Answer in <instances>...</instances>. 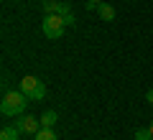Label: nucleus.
Wrapping results in <instances>:
<instances>
[{"instance_id":"10","label":"nucleus","mask_w":153,"mask_h":140,"mask_svg":"<svg viewBox=\"0 0 153 140\" xmlns=\"http://www.w3.org/2000/svg\"><path fill=\"white\" fill-rule=\"evenodd\" d=\"M56 8H59V0H44V10L46 13H56Z\"/></svg>"},{"instance_id":"14","label":"nucleus","mask_w":153,"mask_h":140,"mask_svg":"<svg viewBox=\"0 0 153 140\" xmlns=\"http://www.w3.org/2000/svg\"><path fill=\"white\" fill-rule=\"evenodd\" d=\"M151 133H153V120H151Z\"/></svg>"},{"instance_id":"15","label":"nucleus","mask_w":153,"mask_h":140,"mask_svg":"<svg viewBox=\"0 0 153 140\" xmlns=\"http://www.w3.org/2000/svg\"><path fill=\"white\" fill-rule=\"evenodd\" d=\"M94 3H100V0H94Z\"/></svg>"},{"instance_id":"3","label":"nucleus","mask_w":153,"mask_h":140,"mask_svg":"<svg viewBox=\"0 0 153 140\" xmlns=\"http://www.w3.org/2000/svg\"><path fill=\"white\" fill-rule=\"evenodd\" d=\"M64 28H66L64 18L56 16V13H46V18L41 21V31H44V36L51 38V41H56V38L64 36Z\"/></svg>"},{"instance_id":"5","label":"nucleus","mask_w":153,"mask_h":140,"mask_svg":"<svg viewBox=\"0 0 153 140\" xmlns=\"http://www.w3.org/2000/svg\"><path fill=\"white\" fill-rule=\"evenodd\" d=\"M38 120H41V127H54V125L59 122V115H56V110H46Z\"/></svg>"},{"instance_id":"1","label":"nucleus","mask_w":153,"mask_h":140,"mask_svg":"<svg viewBox=\"0 0 153 140\" xmlns=\"http://www.w3.org/2000/svg\"><path fill=\"white\" fill-rule=\"evenodd\" d=\"M28 102H31V99H28L21 89L5 92V94H3V102H0V112H3V117H18V115L26 112Z\"/></svg>"},{"instance_id":"4","label":"nucleus","mask_w":153,"mask_h":140,"mask_svg":"<svg viewBox=\"0 0 153 140\" xmlns=\"http://www.w3.org/2000/svg\"><path fill=\"white\" fill-rule=\"evenodd\" d=\"M16 127L21 130V133H31V135H36L38 130H41V120L31 117V115H18V117H16Z\"/></svg>"},{"instance_id":"13","label":"nucleus","mask_w":153,"mask_h":140,"mask_svg":"<svg viewBox=\"0 0 153 140\" xmlns=\"http://www.w3.org/2000/svg\"><path fill=\"white\" fill-rule=\"evenodd\" d=\"M146 102H148V104H153V89H148V92H146Z\"/></svg>"},{"instance_id":"2","label":"nucleus","mask_w":153,"mask_h":140,"mask_svg":"<svg viewBox=\"0 0 153 140\" xmlns=\"http://www.w3.org/2000/svg\"><path fill=\"white\" fill-rule=\"evenodd\" d=\"M18 89L26 94L31 102H41V99L46 97V87L41 79H36V76H23L21 81H18Z\"/></svg>"},{"instance_id":"9","label":"nucleus","mask_w":153,"mask_h":140,"mask_svg":"<svg viewBox=\"0 0 153 140\" xmlns=\"http://www.w3.org/2000/svg\"><path fill=\"white\" fill-rule=\"evenodd\" d=\"M135 140H153L151 127H138V130H135Z\"/></svg>"},{"instance_id":"8","label":"nucleus","mask_w":153,"mask_h":140,"mask_svg":"<svg viewBox=\"0 0 153 140\" xmlns=\"http://www.w3.org/2000/svg\"><path fill=\"white\" fill-rule=\"evenodd\" d=\"M36 140H59V138H56L54 127H41V130L36 133Z\"/></svg>"},{"instance_id":"12","label":"nucleus","mask_w":153,"mask_h":140,"mask_svg":"<svg viewBox=\"0 0 153 140\" xmlns=\"http://www.w3.org/2000/svg\"><path fill=\"white\" fill-rule=\"evenodd\" d=\"M64 23H66V26H74L76 21H74V16H71V13H69V16H64Z\"/></svg>"},{"instance_id":"11","label":"nucleus","mask_w":153,"mask_h":140,"mask_svg":"<svg viewBox=\"0 0 153 140\" xmlns=\"http://www.w3.org/2000/svg\"><path fill=\"white\" fill-rule=\"evenodd\" d=\"M69 13H71V5H69V3H59V8H56V16L64 18V16H69Z\"/></svg>"},{"instance_id":"6","label":"nucleus","mask_w":153,"mask_h":140,"mask_svg":"<svg viewBox=\"0 0 153 140\" xmlns=\"http://www.w3.org/2000/svg\"><path fill=\"white\" fill-rule=\"evenodd\" d=\"M0 140H21V130L16 125H8V127L0 130Z\"/></svg>"},{"instance_id":"7","label":"nucleus","mask_w":153,"mask_h":140,"mask_svg":"<svg viewBox=\"0 0 153 140\" xmlns=\"http://www.w3.org/2000/svg\"><path fill=\"white\" fill-rule=\"evenodd\" d=\"M97 13L102 21H115V8L110 5V3H100L97 5Z\"/></svg>"}]
</instances>
